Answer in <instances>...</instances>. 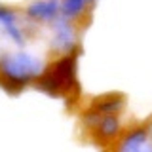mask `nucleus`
<instances>
[{
	"label": "nucleus",
	"instance_id": "1",
	"mask_svg": "<svg viewBox=\"0 0 152 152\" xmlns=\"http://www.w3.org/2000/svg\"><path fill=\"white\" fill-rule=\"evenodd\" d=\"M118 129H120V120L116 116H104L101 124L95 127V137L97 142H108L116 137Z\"/></svg>",
	"mask_w": 152,
	"mask_h": 152
},
{
	"label": "nucleus",
	"instance_id": "2",
	"mask_svg": "<svg viewBox=\"0 0 152 152\" xmlns=\"http://www.w3.org/2000/svg\"><path fill=\"white\" fill-rule=\"evenodd\" d=\"M122 103H124V99L120 95H108V97L104 95V97L97 99V103H95V112L110 116L112 112H116V110L122 108Z\"/></svg>",
	"mask_w": 152,
	"mask_h": 152
},
{
	"label": "nucleus",
	"instance_id": "3",
	"mask_svg": "<svg viewBox=\"0 0 152 152\" xmlns=\"http://www.w3.org/2000/svg\"><path fill=\"white\" fill-rule=\"evenodd\" d=\"M150 152H152V150H150Z\"/></svg>",
	"mask_w": 152,
	"mask_h": 152
}]
</instances>
